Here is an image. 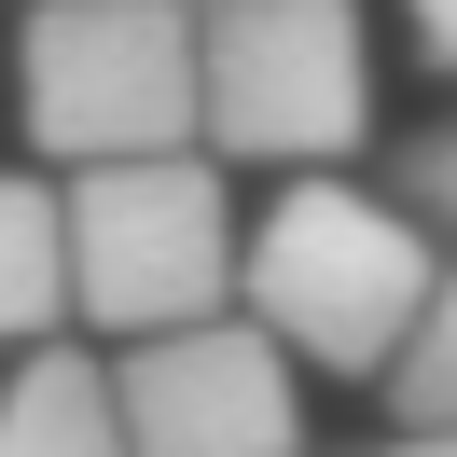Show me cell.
Segmentation results:
<instances>
[{"mask_svg":"<svg viewBox=\"0 0 457 457\" xmlns=\"http://www.w3.org/2000/svg\"><path fill=\"white\" fill-rule=\"evenodd\" d=\"M429 278H444L429 222L402 195H374V180H346V167L291 180L236 236V319L291 374H388L402 333H416V305H429Z\"/></svg>","mask_w":457,"mask_h":457,"instance_id":"cell-1","label":"cell"},{"mask_svg":"<svg viewBox=\"0 0 457 457\" xmlns=\"http://www.w3.org/2000/svg\"><path fill=\"white\" fill-rule=\"evenodd\" d=\"M374 139L361 0H195V153L208 167H346Z\"/></svg>","mask_w":457,"mask_h":457,"instance_id":"cell-2","label":"cell"},{"mask_svg":"<svg viewBox=\"0 0 457 457\" xmlns=\"http://www.w3.org/2000/svg\"><path fill=\"white\" fill-rule=\"evenodd\" d=\"M56 236H70V319L112 346L195 333L236 305V195L208 153H139V167H70L56 180Z\"/></svg>","mask_w":457,"mask_h":457,"instance_id":"cell-3","label":"cell"},{"mask_svg":"<svg viewBox=\"0 0 457 457\" xmlns=\"http://www.w3.org/2000/svg\"><path fill=\"white\" fill-rule=\"evenodd\" d=\"M14 112L42 167L195 153V0H29Z\"/></svg>","mask_w":457,"mask_h":457,"instance_id":"cell-4","label":"cell"},{"mask_svg":"<svg viewBox=\"0 0 457 457\" xmlns=\"http://www.w3.org/2000/svg\"><path fill=\"white\" fill-rule=\"evenodd\" d=\"M125 457H305V374L250 333V319H195L112 361Z\"/></svg>","mask_w":457,"mask_h":457,"instance_id":"cell-5","label":"cell"},{"mask_svg":"<svg viewBox=\"0 0 457 457\" xmlns=\"http://www.w3.org/2000/svg\"><path fill=\"white\" fill-rule=\"evenodd\" d=\"M0 457H125L112 361H84V346H29L14 388H0Z\"/></svg>","mask_w":457,"mask_h":457,"instance_id":"cell-6","label":"cell"},{"mask_svg":"<svg viewBox=\"0 0 457 457\" xmlns=\"http://www.w3.org/2000/svg\"><path fill=\"white\" fill-rule=\"evenodd\" d=\"M70 319V236H56V180L0 167V346H56Z\"/></svg>","mask_w":457,"mask_h":457,"instance_id":"cell-7","label":"cell"},{"mask_svg":"<svg viewBox=\"0 0 457 457\" xmlns=\"http://www.w3.org/2000/svg\"><path fill=\"white\" fill-rule=\"evenodd\" d=\"M374 388H388V416H402V429H457V263L429 278L416 333H402V361L374 374Z\"/></svg>","mask_w":457,"mask_h":457,"instance_id":"cell-8","label":"cell"},{"mask_svg":"<svg viewBox=\"0 0 457 457\" xmlns=\"http://www.w3.org/2000/svg\"><path fill=\"white\" fill-rule=\"evenodd\" d=\"M402 208H416V222H444V236H457V125H429V139L402 153Z\"/></svg>","mask_w":457,"mask_h":457,"instance_id":"cell-9","label":"cell"},{"mask_svg":"<svg viewBox=\"0 0 457 457\" xmlns=\"http://www.w3.org/2000/svg\"><path fill=\"white\" fill-rule=\"evenodd\" d=\"M402 29H416V56L457 84V0H402Z\"/></svg>","mask_w":457,"mask_h":457,"instance_id":"cell-10","label":"cell"},{"mask_svg":"<svg viewBox=\"0 0 457 457\" xmlns=\"http://www.w3.org/2000/svg\"><path fill=\"white\" fill-rule=\"evenodd\" d=\"M388 457H457V429H402V444Z\"/></svg>","mask_w":457,"mask_h":457,"instance_id":"cell-11","label":"cell"}]
</instances>
